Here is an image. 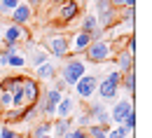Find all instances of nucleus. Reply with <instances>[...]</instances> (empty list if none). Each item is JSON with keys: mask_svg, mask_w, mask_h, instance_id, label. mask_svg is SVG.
<instances>
[{"mask_svg": "<svg viewBox=\"0 0 152 138\" xmlns=\"http://www.w3.org/2000/svg\"><path fill=\"white\" fill-rule=\"evenodd\" d=\"M84 54H87V59L91 61V63H105V61H110L115 56L113 42H108V40H94L84 49Z\"/></svg>", "mask_w": 152, "mask_h": 138, "instance_id": "nucleus-1", "label": "nucleus"}, {"mask_svg": "<svg viewBox=\"0 0 152 138\" xmlns=\"http://www.w3.org/2000/svg\"><path fill=\"white\" fill-rule=\"evenodd\" d=\"M84 61L82 59H68V63L61 68V80L66 84H75L80 77H84Z\"/></svg>", "mask_w": 152, "mask_h": 138, "instance_id": "nucleus-2", "label": "nucleus"}, {"mask_svg": "<svg viewBox=\"0 0 152 138\" xmlns=\"http://www.w3.org/2000/svg\"><path fill=\"white\" fill-rule=\"evenodd\" d=\"M96 7H98V19H96V23H98V28H108V26H113L115 21V7L108 2V0H96Z\"/></svg>", "mask_w": 152, "mask_h": 138, "instance_id": "nucleus-3", "label": "nucleus"}, {"mask_svg": "<svg viewBox=\"0 0 152 138\" xmlns=\"http://www.w3.org/2000/svg\"><path fill=\"white\" fill-rule=\"evenodd\" d=\"M45 52H49V54H54L58 59H63V56H68V38H63V35H52V38H47L45 42Z\"/></svg>", "mask_w": 152, "mask_h": 138, "instance_id": "nucleus-4", "label": "nucleus"}, {"mask_svg": "<svg viewBox=\"0 0 152 138\" xmlns=\"http://www.w3.org/2000/svg\"><path fill=\"white\" fill-rule=\"evenodd\" d=\"M96 87H98V80L94 75H84V77H80L75 82V91L80 99H91L96 94Z\"/></svg>", "mask_w": 152, "mask_h": 138, "instance_id": "nucleus-5", "label": "nucleus"}, {"mask_svg": "<svg viewBox=\"0 0 152 138\" xmlns=\"http://www.w3.org/2000/svg\"><path fill=\"white\" fill-rule=\"evenodd\" d=\"M21 94H23V103H26V108H33L40 99V84L38 82H33V80H26L21 82Z\"/></svg>", "mask_w": 152, "mask_h": 138, "instance_id": "nucleus-6", "label": "nucleus"}, {"mask_svg": "<svg viewBox=\"0 0 152 138\" xmlns=\"http://www.w3.org/2000/svg\"><path fill=\"white\" fill-rule=\"evenodd\" d=\"M133 110H136V108H133V101H131V99H129V101H117V103L113 105L110 119H113L115 124H122V122H124V119L129 117V115H131Z\"/></svg>", "mask_w": 152, "mask_h": 138, "instance_id": "nucleus-7", "label": "nucleus"}, {"mask_svg": "<svg viewBox=\"0 0 152 138\" xmlns=\"http://www.w3.org/2000/svg\"><path fill=\"white\" fill-rule=\"evenodd\" d=\"M33 17V9H31V5L28 2H19L17 7H14V12H12V23L14 26H23V23H28Z\"/></svg>", "mask_w": 152, "mask_h": 138, "instance_id": "nucleus-8", "label": "nucleus"}, {"mask_svg": "<svg viewBox=\"0 0 152 138\" xmlns=\"http://www.w3.org/2000/svg\"><path fill=\"white\" fill-rule=\"evenodd\" d=\"M87 115H89V119H91L94 124H101V126H110V115L105 112V108H103L101 103H91Z\"/></svg>", "mask_w": 152, "mask_h": 138, "instance_id": "nucleus-9", "label": "nucleus"}, {"mask_svg": "<svg viewBox=\"0 0 152 138\" xmlns=\"http://www.w3.org/2000/svg\"><path fill=\"white\" fill-rule=\"evenodd\" d=\"M77 12H80V7H77L75 0H66V2H61V7H58V21H61V23H68V21H73L77 17Z\"/></svg>", "mask_w": 152, "mask_h": 138, "instance_id": "nucleus-10", "label": "nucleus"}, {"mask_svg": "<svg viewBox=\"0 0 152 138\" xmlns=\"http://www.w3.org/2000/svg\"><path fill=\"white\" fill-rule=\"evenodd\" d=\"M89 45H91V35L84 33V31H77L75 38H73V42H68V49L75 52V54H80V52H84Z\"/></svg>", "mask_w": 152, "mask_h": 138, "instance_id": "nucleus-11", "label": "nucleus"}, {"mask_svg": "<svg viewBox=\"0 0 152 138\" xmlns=\"http://www.w3.org/2000/svg\"><path fill=\"white\" fill-rule=\"evenodd\" d=\"M75 112V99H70V96H63V99L56 103V112L61 119H70V115Z\"/></svg>", "mask_w": 152, "mask_h": 138, "instance_id": "nucleus-12", "label": "nucleus"}, {"mask_svg": "<svg viewBox=\"0 0 152 138\" xmlns=\"http://www.w3.org/2000/svg\"><path fill=\"white\" fill-rule=\"evenodd\" d=\"M117 91H119V87H117L115 82H110L108 77L103 80V82H98V87H96V94H98V96H101L103 101L115 99V96H117Z\"/></svg>", "mask_w": 152, "mask_h": 138, "instance_id": "nucleus-13", "label": "nucleus"}, {"mask_svg": "<svg viewBox=\"0 0 152 138\" xmlns=\"http://www.w3.org/2000/svg\"><path fill=\"white\" fill-rule=\"evenodd\" d=\"M115 59H117V68H119L117 73H119V75L131 73L133 68H136V66H133V56L129 54V52H124V49H122V52H117V54H115Z\"/></svg>", "mask_w": 152, "mask_h": 138, "instance_id": "nucleus-14", "label": "nucleus"}, {"mask_svg": "<svg viewBox=\"0 0 152 138\" xmlns=\"http://www.w3.org/2000/svg\"><path fill=\"white\" fill-rule=\"evenodd\" d=\"M23 35H26V33H23V28H21V26H14V23H12L10 28H5V33H2V40H5L7 45H17V40H19V38H23Z\"/></svg>", "mask_w": 152, "mask_h": 138, "instance_id": "nucleus-15", "label": "nucleus"}, {"mask_svg": "<svg viewBox=\"0 0 152 138\" xmlns=\"http://www.w3.org/2000/svg\"><path fill=\"white\" fill-rule=\"evenodd\" d=\"M35 75H38L40 80H52L54 75H56V66H54V63H49V61H45L42 66L35 68Z\"/></svg>", "mask_w": 152, "mask_h": 138, "instance_id": "nucleus-16", "label": "nucleus"}, {"mask_svg": "<svg viewBox=\"0 0 152 138\" xmlns=\"http://www.w3.org/2000/svg\"><path fill=\"white\" fill-rule=\"evenodd\" d=\"M110 131V126H101V124H89L87 126V136L89 138H105Z\"/></svg>", "mask_w": 152, "mask_h": 138, "instance_id": "nucleus-17", "label": "nucleus"}, {"mask_svg": "<svg viewBox=\"0 0 152 138\" xmlns=\"http://www.w3.org/2000/svg\"><path fill=\"white\" fill-rule=\"evenodd\" d=\"M52 131H54L56 138L66 136V134L70 131V119H58V122H54V124H52Z\"/></svg>", "mask_w": 152, "mask_h": 138, "instance_id": "nucleus-18", "label": "nucleus"}, {"mask_svg": "<svg viewBox=\"0 0 152 138\" xmlns=\"http://www.w3.org/2000/svg\"><path fill=\"white\" fill-rule=\"evenodd\" d=\"M131 134H133L131 129H126L124 124H119L117 129H110V131H108V136H105V138H129Z\"/></svg>", "mask_w": 152, "mask_h": 138, "instance_id": "nucleus-19", "label": "nucleus"}, {"mask_svg": "<svg viewBox=\"0 0 152 138\" xmlns=\"http://www.w3.org/2000/svg\"><path fill=\"white\" fill-rule=\"evenodd\" d=\"M96 28H98V23H96V14H87L84 21H82V31H84V33H94Z\"/></svg>", "mask_w": 152, "mask_h": 138, "instance_id": "nucleus-20", "label": "nucleus"}, {"mask_svg": "<svg viewBox=\"0 0 152 138\" xmlns=\"http://www.w3.org/2000/svg\"><path fill=\"white\" fill-rule=\"evenodd\" d=\"M122 77H124V87H126V91H129V94H133V91H136V70L124 73Z\"/></svg>", "mask_w": 152, "mask_h": 138, "instance_id": "nucleus-21", "label": "nucleus"}, {"mask_svg": "<svg viewBox=\"0 0 152 138\" xmlns=\"http://www.w3.org/2000/svg\"><path fill=\"white\" fill-rule=\"evenodd\" d=\"M19 0H0V14H12Z\"/></svg>", "mask_w": 152, "mask_h": 138, "instance_id": "nucleus-22", "label": "nucleus"}, {"mask_svg": "<svg viewBox=\"0 0 152 138\" xmlns=\"http://www.w3.org/2000/svg\"><path fill=\"white\" fill-rule=\"evenodd\" d=\"M45 61H47V52H45V49H38V52L31 56V66H35V68H38V66H42Z\"/></svg>", "mask_w": 152, "mask_h": 138, "instance_id": "nucleus-23", "label": "nucleus"}, {"mask_svg": "<svg viewBox=\"0 0 152 138\" xmlns=\"http://www.w3.org/2000/svg\"><path fill=\"white\" fill-rule=\"evenodd\" d=\"M61 99H63V94H61V91H56L54 87H52V89H47V94H45V101H49V103H54V105H56Z\"/></svg>", "mask_w": 152, "mask_h": 138, "instance_id": "nucleus-24", "label": "nucleus"}, {"mask_svg": "<svg viewBox=\"0 0 152 138\" xmlns=\"http://www.w3.org/2000/svg\"><path fill=\"white\" fill-rule=\"evenodd\" d=\"M42 134H52V122H42L40 126H35V131H33V138L42 136Z\"/></svg>", "mask_w": 152, "mask_h": 138, "instance_id": "nucleus-25", "label": "nucleus"}, {"mask_svg": "<svg viewBox=\"0 0 152 138\" xmlns=\"http://www.w3.org/2000/svg\"><path fill=\"white\" fill-rule=\"evenodd\" d=\"M0 108L5 110V108H12V94L10 91H2L0 89Z\"/></svg>", "mask_w": 152, "mask_h": 138, "instance_id": "nucleus-26", "label": "nucleus"}, {"mask_svg": "<svg viewBox=\"0 0 152 138\" xmlns=\"http://www.w3.org/2000/svg\"><path fill=\"white\" fill-rule=\"evenodd\" d=\"M23 63H26V59H23V56H19V54H12V56L7 59V66H12V68H21Z\"/></svg>", "mask_w": 152, "mask_h": 138, "instance_id": "nucleus-27", "label": "nucleus"}, {"mask_svg": "<svg viewBox=\"0 0 152 138\" xmlns=\"http://www.w3.org/2000/svg\"><path fill=\"white\" fill-rule=\"evenodd\" d=\"M124 52H129L131 56L136 54V35H133V33L129 35V38H126V49H124Z\"/></svg>", "mask_w": 152, "mask_h": 138, "instance_id": "nucleus-28", "label": "nucleus"}, {"mask_svg": "<svg viewBox=\"0 0 152 138\" xmlns=\"http://www.w3.org/2000/svg\"><path fill=\"white\" fill-rule=\"evenodd\" d=\"M122 124H124L126 129H131V131H133V129H136V110H133V112H131V115H129L126 119H124Z\"/></svg>", "mask_w": 152, "mask_h": 138, "instance_id": "nucleus-29", "label": "nucleus"}, {"mask_svg": "<svg viewBox=\"0 0 152 138\" xmlns=\"http://www.w3.org/2000/svg\"><path fill=\"white\" fill-rule=\"evenodd\" d=\"M0 138H17V131L10 129V126H5V129H0Z\"/></svg>", "mask_w": 152, "mask_h": 138, "instance_id": "nucleus-30", "label": "nucleus"}, {"mask_svg": "<svg viewBox=\"0 0 152 138\" xmlns=\"http://www.w3.org/2000/svg\"><path fill=\"white\" fill-rule=\"evenodd\" d=\"M87 124H91V119H89V115L84 112V115H80V117H77V126H82V129H84Z\"/></svg>", "mask_w": 152, "mask_h": 138, "instance_id": "nucleus-31", "label": "nucleus"}, {"mask_svg": "<svg viewBox=\"0 0 152 138\" xmlns=\"http://www.w3.org/2000/svg\"><path fill=\"white\" fill-rule=\"evenodd\" d=\"M108 80H110V82H115L117 87H122V75H119L117 70H115V73H110V75H108Z\"/></svg>", "mask_w": 152, "mask_h": 138, "instance_id": "nucleus-32", "label": "nucleus"}, {"mask_svg": "<svg viewBox=\"0 0 152 138\" xmlns=\"http://www.w3.org/2000/svg\"><path fill=\"white\" fill-rule=\"evenodd\" d=\"M70 138H87V131H84V129H73V131H70Z\"/></svg>", "mask_w": 152, "mask_h": 138, "instance_id": "nucleus-33", "label": "nucleus"}, {"mask_svg": "<svg viewBox=\"0 0 152 138\" xmlns=\"http://www.w3.org/2000/svg\"><path fill=\"white\" fill-rule=\"evenodd\" d=\"M113 7H126V0H108Z\"/></svg>", "mask_w": 152, "mask_h": 138, "instance_id": "nucleus-34", "label": "nucleus"}, {"mask_svg": "<svg viewBox=\"0 0 152 138\" xmlns=\"http://www.w3.org/2000/svg\"><path fill=\"white\" fill-rule=\"evenodd\" d=\"M38 2H45V0H28V5H38Z\"/></svg>", "mask_w": 152, "mask_h": 138, "instance_id": "nucleus-35", "label": "nucleus"}, {"mask_svg": "<svg viewBox=\"0 0 152 138\" xmlns=\"http://www.w3.org/2000/svg\"><path fill=\"white\" fill-rule=\"evenodd\" d=\"M38 138H54L52 134H42V136H38Z\"/></svg>", "mask_w": 152, "mask_h": 138, "instance_id": "nucleus-36", "label": "nucleus"}, {"mask_svg": "<svg viewBox=\"0 0 152 138\" xmlns=\"http://www.w3.org/2000/svg\"><path fill=\"white\" fill-rule=\"evenodd\" d=\"M0 45H2V35H0ZM0 49H2V47H0Z\"/></svg>", "mask_w": 152, "mask_h": 138, "instance_id": "nucleus-37", "label": "nucleus"}, {"mask_svg": "<svg viewBox=\"0 0 152 138\" xmlns=\"http://www.w3.org/2000/svg\"><path fill=\"white\" fill-rule=\"evenodd\" d=\"M54 2H66V0H54Z\"/></svg>", "mask_w": 152, "mask_h": 138, "instance_id": "nucleus-38", "label": "nucleus"}]
</instances>
